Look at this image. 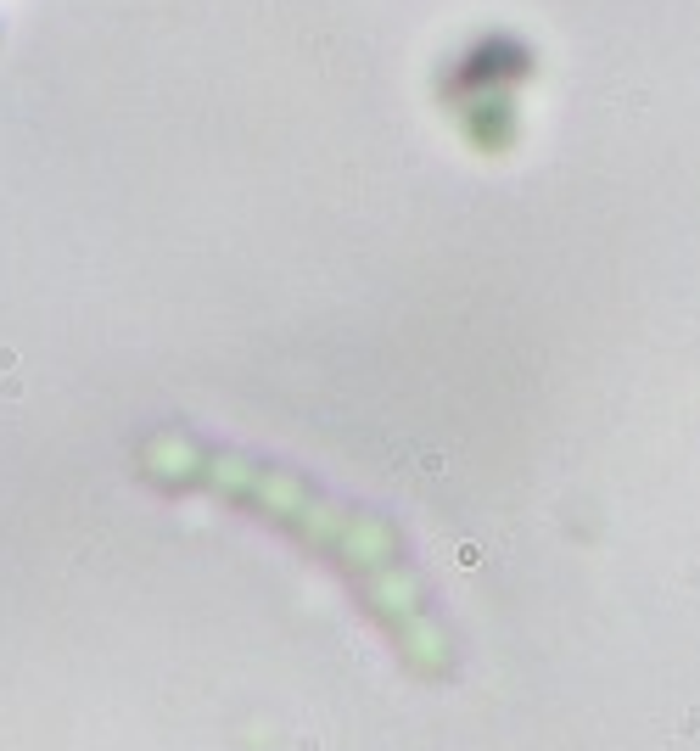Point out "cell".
I'll use <instances>...</instances> for the list:
<instances>
[{"mask_svg":"<svg viewBox=\"0 0 700 751\" xmlns=\"http://www.w3.org/2000/svg\"><path fill=\"white\" fill-rule=\"evenodd\" d=\"M174 460H180V482H213V488L236 482V488H258L275 521L297 516V527H303L308 538H319V549H330V560L353 578V589H365V600L387 617V628L398 634V650H409V656L432 650L426 634H420V600H415V589H409V572H398V560L365 533V521H359L353 505H330L314 482H303V477H291V471H280V466H264V460L219 454V449H202V454L180 449Z\"/></svg>","mask_w":700,"mask_h":751,"instance_id":"cell-1","label":"cell"}]
</instances>
